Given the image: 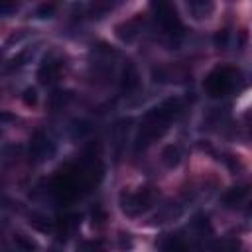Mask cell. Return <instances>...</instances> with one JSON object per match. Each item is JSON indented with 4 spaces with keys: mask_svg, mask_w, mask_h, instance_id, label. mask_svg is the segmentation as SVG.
Wrapping results in <instances>:
<instances>
[{
    "mask_svg": "<svg viewBox=\"0 0 252 252\" xmlns=\"http://www.w3.org/2000/svg\"><path fill=\"white\" fill-rule=\"evenodd\" d=\"M177 112H179V100L177 98H167L161 104L148 110V114L144 116V122L140 126V132L136 136V152L146 150L152 142H156L167 130L169 122L175 118Z\"/></svg>",
    "mask_w": 252,
    "mask_h": 252,
    "instance_id": "1",
    "label": "cell"
},
{
    "mask_svg": "<svg viewBox=\"0 0 252 252\" xmlns=\"http://www.w3.org/2000/svg\"><path fill=\"white\" fill-rule=\"evenodd\" d=\"M238 77H240V73L234 67L220 65V67H215L205 77L203 89L207 91L209 96H224V94L234 91V87L238 83Z\"/></svg>",
    "mask_w": 252,
    "mask_h": 252,
    "instance_id": "2",
    "label": "cell"
},
{
    "mask_svg": "<svg viewBox=\"0 0 252 252\" xmlns=\"http://www.w3.org/2000/svg\"><path fill=\"white\" fill-rule=\"evenodd\" d=\"M154 12H156V22L159 24V28L171 35V37H179L183 33V24H181V18L177 16V10L167 4V2H154L152 4Z\"/></svg>",
    "mask_w": 252,
    "mask_h": 252,
    "instance_id": "3",
    "label": "cell"
},
{
    "mask_svg": "<svg viewBox=\"0 0 252 252\" xmlns=\"http://www.w3.org/2000/svg\"><path fill=\"white\" fill-rule=\"evenodd\" d=\"M154 203V193L144 189V191H136V193H122L120 195V207L126 215L136 217L144 211H148Z\"/></svg>",
    "mask_w": 252,
    "mask_h": 252,
    "instance_id": "4",
    "label": "cell"
},
{
    "mask_svg": "<svg viewBox=\"0 0 252 252\" xmlns=\"http://www.w3.org/2000/svg\"><path fill=\"white\" fill-rule=\"evenodd\" d=\"M55 154V144L45 132H35L30 144V156L35 161H45Z\"/></svg>",
    "mask_w": 252,
    "mask_h": 252,
    "instance_id": "5",
    "label": "cell"
},
{
    "mask_svg": "<svg viewBox=\"0 0 252 252\" xmlns=\"http://www.w3.org/2000/svg\"><path fill=\"white\" fill-rule=\"evenodd\" d=\"M61 69H63V61H61L59 57H53V55L45 57L43 63H41L39 69H37V79H39V83H41V85H47V83L55 81L57 75L61 73Z\"/></svg>",
    "mask_w": 252,
    "mask_h": 252,
    "instance_id": "6",
    "label": "cell"
},
{
    "mask_svg": "<svg viewBox=\"0 0 252 252\" xmlns=\"http://www.w3.org/2000/svg\"><path fill=\"white\" fill-rule=\"evenodd\" d=\"M158 250L159 252H189V242L183 234L173 232V234H163L158 240Z\"/></svg>",
    "mask_w": 252,
    "mask_h": 252,
    "instance_id": "7",
    "label": "cell"
},
{
    "mask_svg": "<svg viewBox=\"0 0 252 252\" xmlns=\"http://www.w3.org/2000/svg\"><path fill=\"white\" fill-rule=\"evenodd\" d=\"M120 87H122V93H126V94H132V93L138 91V87H140V73H138L134 63H126V67L122 71Z\"/></svg>",
    "mask_w": 252,
    "mask_h": 252,
    "instance_id": "8",
    "label": "cell"
},
{
    "mask_svg": "<svg viewBox=\"0 0 252 252\" xmlns=\"http://www.w3.org/2000/svg\"><path fill=\"white\" fill-rule=\"evenodd\" d=\"M187 10L191 12V16L195 20H203V18H209L211 12L215 10L213 2H205V0H191L187 2Z\"/></svg>",
    "mask_w": 252,
    "mask_h": 252,
    "instance_id": "9",
    "label": "cell"
},
{
    "mask_svg": "<svg viewBox=\"0 0 252 252\" xmlns=\"http://www.w3.org/2000/svg\"><path fill=\"white\" fill-rule=\"evenodd\" d=\"M246 195H248V189H246V187H232V189H228V191L222 195V201L232 207V205L242 203V201L246 199Z\"/></svg>",
    "mask_w": 252,
    "mask_h": 252,
    "instance_id": "10",
    "label": "cell"
},
{
    "mask_svg": "<svg viewBox=\"0 0 252 252\" xmlns=\"http://www.w3.org/2000/svg\"><path fill=\"white\" fill-rule=\"evenodd\" d=\"M116 33H118V37L122 41H132L136 37V33H138V22L136 20H130V22L118 26L116 28Z\"/></svg>",
    "mask_w": 252,
    "mask_h": 252,
    "instance_id": "11",
    "label": "cell"
},
{
    "mask_svg": "<svg viewBox=\"0 0 252 252\" xmlns=\"http://www.w3.org/2000/svg\"><path fill=\"white\" fill-rule=\"evenodd\" d=\"M14 244L20 252H35L37 250V242L32 238V236H26V234H16L14 236Z\"/></svg>",
    "mask_w": 252,
    "mask_h": 252,
    "instance_id": "12",
    "label": "cell"
},
{
    "mask_svg": "<svg viewBox=\"0 0 252 252\" xmlns=\"http://www.w3.org/2000/svg\"><path fill=\"white\" fill-rule=\"evenodd\" d=\"M79 252H104L102 240H85L79 246Z\"/></svg>",
    "mask_w": 252,
    "mask_h": 252,
    "instance_id": "13",
    "label": "cell"
},
{
    "mask_svg": "<svg viewBox=\"0 0 252 252\" xmlns=\"http://www.w3.org/2000/svg\"><path fill=\"white\" fill-rule=\"evenodd\" d=\"M163 161H165L169 167L177 165V163H179V150L173 148V146H169V148L163 152Z\"/></svg>",
    "mask_w": 252,
    "mask_h": 252,
    "instance_id": "14",
    "label": "cell"
},
{
    "mask_svg": "<svg viewBox=\"0 0 252 252\" xmlns=\"http://www.w3.org/2000/svg\"><path fill=\"white\" fill-rule=\"evenodd\" d=\"M22 100H24V104L33 106V104L37 102V91H35L33 87H28V89L22 93Z\"/></svg>",
    "mask_w": 252,
    "mask_h": 252,
    "instance_id": "15",
    "label": "cell"
},
{
    "mask_svg": "<svg viewBox=\"0 0 252 252\" xmlns=\"http://www.w3.org/2000/svg\"><path fill=\"white\" fill-rule=\"evenodd\" d=\"M55 8H57V6L51 4V2H49V4H41V6L37 8V16H39V18H51L53 12H55Z\"/></svg>",
    "mask_w": 252,
    "mask_h": 252,
    "instance_id": "16",
    "label": "cell"
},
{
    "mask_svg": "<svg viewBox=\"0 0 252 252\" xmlns=\"http://www.w3.org/2000/svg\"><path fill=\"white\" fill-rule=\"evenodd\" d=\"M201 252H224L222 246L215 240H207L205 244H201Z\"/></svg>",
    "mask_w": 252,
    "mask_h": 252,
    "instance_id": "17",
    "label": "cell"
},
{
    "mask_svg": "<svg viewBox=\"0 0 252 252\" xmlns=\"http://www.w3.org/2000/svg\"><path fill=\"white\" fill-rule=\"evenodd\" d=\"M14 120H16V116H14L12 112H8V110L0 108V124H6V122H14Z\"/></svg>",
    "mask_w": 252,
    "mask_h": 252,
    "instance_id": "18",
    "label": "cell"
},
{
    "mask_svg": "<svg viewBox=\"0 0 252 252\" xmlns=\"http://www.w3.org/2000/svg\"><path fill=\"white\" fill-rule=\"evenodd\" d=\"M51 252H55V250H51Z\"/></svg>",
    "mask_w": 252,
    "mask_h": 252,
    "instance_id": "19",
    "label": "cell"
},
{
    "mask_svg": "<svg viewBox=\"0 0 252 252\" xmlns=\"http://www.w3.org/2000/svg\"><path fill=\"white\" fill-rule=\"evenodd\" d=\"M0 136H2V132H0Z\"/></svg>",
    "mask_w": 252,
    "mask_h": 252,
    "instance_id": "20",
    "label": "cell"
}]
</instances>
